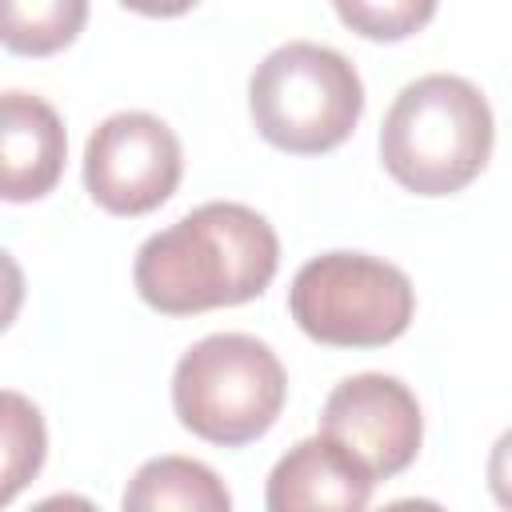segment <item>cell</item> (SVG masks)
I'll list each match as a JSON object with an SVG mask.
<instances>
[{
    "label": "cell",
    "instance_id": "cell-9",
    "mask_svg": "<svg viewBox=\"0 0 512 512\" xmlns=\"http://www.w3.org/2000/svg\"><path fill=\"white\" fill-rule=\"evenodd\" d=\"M68 136L56 108L28 92H4V128H0V188L4 200H40L56 188L64 172Z\"/></svg>",
    "mask_w": 512,
    "mask_h": 512
},
{
    "label": "cell",
    "instance_id": "cell-3",
    "mask_svg": "<svg viewBox=\"0 0 512 512\" xmlns=\"http://www.w3.org/2000/svg\"><path fill=\"white\" fill-rule=\"evenodd\" d=\"M256 132L292 156H320L344 144L364 112L356 64L328 44L288 40L272 48L248 80Z\"/></svg>",
    "mask_w": 512,
    "mask_h": 512
},
{
    "label": "cell",
    "instance_id": "cell-12",
    "mask_svg": "<svg viewBox=\"0 0 512 512\" xmlns=\"http://www.w3.org/2000/svg\"><path fill=\"white\" fill-rule=\"evenodd\" d=\"M4 504L40 472L44 464V420L36 404H28L20 392H4Z\"/></svg>",
    "mask_w": 512,
    "mask_h": 512
},
{
    "label": "cell",
    "instance_id": "cell-2",
    "mask_svg": "<svg viewBox=\"0 0 512 512\" xmlns=\"http://www.w3.org/2000/svg\"><path fill=\"white\" fill-rule=\"evenodd\" d=\"M492 136L484 92L464 76L428 72L396 92L380 124V160L400 188L452 196L484 172Z\"/></svg>",
    "mask_w": 512,
    "mask_h": 512
},
{
    "label": "cell",
    "instance_id": "cell-1",
    "mask_svg": "<svg viewBox=\"0 0 512 512\" xmlns=\"http://www.w3.org/2000/svg\"><path fill=\"white\" fill-rule=\"evenodd\" d=\"M280 268L272 224L236 200H208L152 232L132 264L136 292L164 316L236 308L256 300Z\"/></svg>",
    "mask_w": 512,
    "mask_h": 512
},
{
    "label": "cell",
    "instance_id": "cell-8",
    "mask_svg": "<svg viewBox=\"0 0 512 512\" xmlns=\"http://www.w3.org/2000/svg\"><path fill=\"white\" fill-rule=\"evenodd\" d=\"M376 476L336 440L308 436L292 444L268 472V512H368Z\"/></svg>",
    "mask_w": 512,
    "mask_h": 512
},
{
    "label": "cell",
    "instance_id": "cell-13",
    "mask_svg": "<svg viewBox=\"0 0 512 512\" xmlns=\"http://www.w3.org/2000/svg\"><path fill=\"white\" fill-rule=\"evenodd\" d=\"M432 4H336V16L352 28H360V36L368 40H404L412 36L424 20H432Z\"/></svg>",
    "mask_w": 512,
    "mask_h": 512
},
{
    "label": "cell",
    "instance_id": "cell-4",
    "mask_svg": "<svg viewBox=\"0 0 512 512\" xmlns=\"http://www.w3.org/2000/svg\"><path fill=\"white\" fill-rule=\"evenodd\" d=\"M288 396L276 352L248 332H212L196 340L172 372V408L180 424L220 448L260 440Z\"/></svg>",
    "mask_w": 512,
    "mask_h": 512
},
{
    "label": "cell",
    "instance_id": "cell-5",
    "mask_svg": "<svg viewBox=\"0 0 512 512\" xmlns=\"http://www.w3.org/2000/svg\"><path fill=\"white\" fill-rule=\"evenodd\" d=\"M288 312L316 344L384 348L408 332L416 312V288L404 268L380 256L324 252L292 276Z\"/></svg>",
    "mask_w": 512,
    "mask_h": 512
},
{
    "label": "cell",
    "instance_id": "cell-6",
    "mask_svg": "<svg viewBox=\"0 0 512 512\" xmlns=\"http://www.w3.org/2000/svg\"><path fill=\"white\" fill-rule=\"evenodd\" d=\"M184 172L176 132L152 112H112L84 144V188L112 216L160 208Z\"/></svg>",
    "mask_w": 512,
    "mask_h": 512
},
{
    "label": "cell",
    "instance_id": "cell-7",
    "mask_svg": "<svg viewBox=\"0 0 512 512\" xmlns=\"http://www.w3.org/2000/svg\"><path fill=\"white\" fill-rule=\"evenodd\" d=\"M320 436L344 444L376 480H388L416 460L424 420L404 380L384 372H356L328 392Z\"/></svg>",
    "mask_w": 512,
    "mask_h": 512
},
{
    "label": "cell",
    "instance_id": "cell-14",
    "mask_svg": "<svg viewBox=\"0 0 512 512\" xmlns=\"http://www.w3.org/2000/svg\"><path fill=\"white\" fill-rule=\"evenodd\" d=\"M488 488L504 512H512V428L488 452Z\"/></svg>",
    "mask_w": 512,
    "mask_h": 512
},
{
    "label": "cell",
    "instance_id": "cell-15",
    "mask_svg": "<svg viewBox=\"0 0 512 512\" xmlns=\"http://www.w3.org/2000/svg\"><path fill=\"white\" fill-rule=\"evenodd\" d=\"M28 512H100L88 496H76V492H56V496H44L36 500Z\"/></svg>",
    "mask_w": 512,
    "mask_h": 512
},
{
    "label": "cell",
    "instance_id": "cell-10",
    "mask_svg": "<svg viewBox=\"0 0 512 512\" xmlns=\"http://www.w3.org/2000/svg\"><path fill=\"white\" fill-rule=\"evenodd\" d=\"M120 512H232V496L208 464L192 456H152L132 472Z\"/></svg>",
    "mask_w": 512,
    "mask_h": 512
},
{
    "label": "cell",
    "instance_id": "cell-11",
    "mask_svg": "<svg viewBox=\"0 0 512 512\" xmlns=\"http://www.w3.org/2000/svg\"><path fill=\"white\" fill-rule=\"evenodd\" d=\"M88 4L48 0V4H8L4 8V48L20 56H48L76 40Z\"/></svg>",
    "mask_w": 512,
    "mask_h": 512
}]
</instances>
